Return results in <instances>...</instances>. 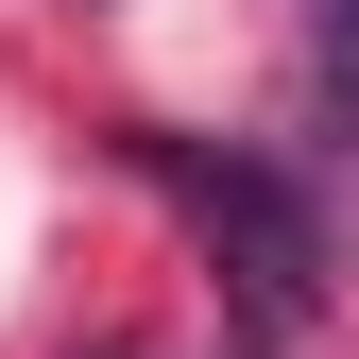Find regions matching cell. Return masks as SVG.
<instances>
[{"instance_id":"cell-1","label":"cell","mask_w":359,"mask_h":359,"mask_svg":"<svg viewBox=\"0 0 359 359\" xmlns=\"http://www.w3.org/2000/svg\"><path fill=\"white\" fill-rule=\"evenodd\" d=\"M154 171L189 189V222L222 240V274H240V308H257V359H274L308 308H325V222H308L257 154H154Z\"/></svg>"},{"instance_id":"cell-2","label":"cell","mask_w":359,"mask_h":359,"mask_svg":"<svg viewBox=\"0 0 359 359\" xmlns=\"http://www.w3.org/2000/svg\"><path fill=\"white\" fill-rule=\"evenodd\" d=\"M308 69H325V103L359 120V0H308Z\"/></svg>"},{"instance_id":"cell-3","label":"cell","mask_w":359,"mask_h":359,"mask_svg":"<svg viewBox=\"0 0 359 359\" xmlns=\"http://www.w3.org/2000/svg\"><path fill=\"white\" fill-rule=\"evenodd\" d=\"M103 359H137V342H103Z\"/></svg>"}]
</instances>
